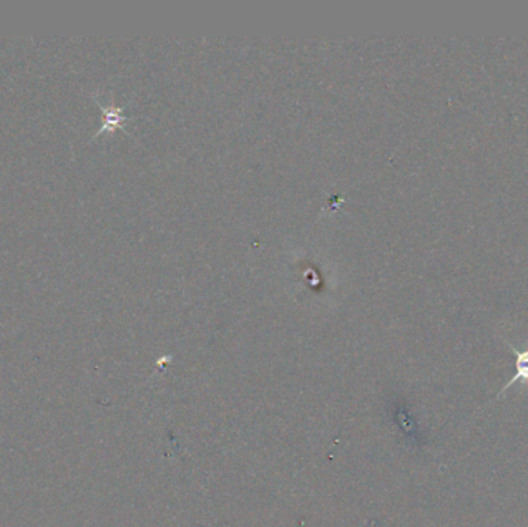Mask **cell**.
<instances>
[{
	"label": "cell",
	"instance_id": "6da1fadb",
	"mask_svg": "<svg viewBox=\"0 0 528 527\" xmlns=\"http://www.w3.org/2000/svg\"><path fill=\"white\" fill-rule=\"evenodd\" d=\"M505 343H507L508 348L513 352L514 357H516V363H514L516 374H514L510 383L503 385V390L499 392L494 401H499V399L503 398V394L507 393L508 388L513 387L514 383H521L523 390H527L528 388V342L525 350H518L516 346L512 345L508 341H505Z\"/></svg>",
	"mask_w": 528,
	"mask_h": 527
}]
</instances>
